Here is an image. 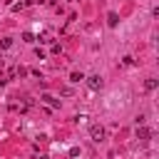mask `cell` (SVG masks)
Instances as JSON below:
<instances>
[{
	"label": "cell",
	"mask_w": 159,
	"mask_h": 159,
	"mask_svg": "<svg viewBox=\"0 0 159 159\" xmlns=\"http://www.w3.org/2000/svg\"><path fill=\"white\" fill-rule=\"evenodd\" d=\"M84 80H87V87H89V89H94V92H97V89H102V84H104L99 75H92V77H84Z\"/></svg>",
	"instance_id": "2"
},
{
	"label": "cell",
	"mask_w": 159,
	"mask_h": 159,
	"mask_svg": "<svg viewBox=\"0 0 159 159\" xmlns=\"http://www.w3.org/2000/svg\"><path fill=\"white\" fill-rule=\"evenodd\" d=\"M107 22H109V27H117V22H119V15H117V12H109V15H107Z\"/></svg>",
	"instance_id": "4"
},
{
	"label": "cell",
	"mask_w": 159,
	"mask_h": 159,
	"mask_svg": "<svg viewBox=\"0 0 159 159\" xmlns=\"http://www.w3.org/2000/svg\"><path fill=\"white\" fill-rule=\"evenodd\" d=\"M22 40H27V42H32L35 37H32V32H22Z\"/></svg>",
	"instance_id": "13"
},
{
	"label": "cell",
	"mask_w": 159,
	"mask_h": 159,
	"mask_svg": "<svg viewBox=\"0 0 159 159\" xmlns=\"http://www.w3.org/2000/svg\"><path fill=\"white\" fill-rule=\"evenodd\" d=\"M2 84H5V80H2V77H0V87H2Z\"/></svg>",
	"instance_id": "14"
},
{
	"label": "cell",
	"mask_w": 159,
	"mask_h": 159,
	"mask_svg": "<svg viewBox=\"0 0 159 159\" xmlns=\"http://www.w3.org/2000/svg\"><path fill=\"white\" fill-rule=\"evenodd\" d=\"M70 80H72V82H82V80H84V75H82V72H72V75H70Z\"/></svg>",
	"instance_id": "9"
},
{
	"label": "cell",
	"mask_w": 159,
	"mask_h": 159,
	"mask_svg": "<svg viewBox=\"0 0 159 159\" xmlns=\"http://www.w3.org/2000/svg\"><path fill=\"white\" fill-rule=\"evenodd\" d=\"M89 137H92V142H102L104 139V127L102 124H92L89 127Z\"/></svg>",
	"instance_id": "1"
},
{
	"label": "cell",
	"mask_w": 159,
	"mask_h": 159,
	"mask_svg": "<svg viewBox=\"0 0 159 159\" xmlns=\"http://www.w3.org/2000/svg\"><path fill=\"white\" fill-rule=\"evenodd\" d=\"M42 99H45V102H47L50 107H60V102H57L55 97H50V94H42Z\"/></svg>",
	"instance_id": "6"
},
{
	"label": "cell",
	"mask_w": 159,
	"mask_h": 159,
	"mask_svg": "<svg viewBox=\"0 0 159 159\" xmlns=\"http://www.w3.org/2000/svg\"><path fill=\"white\" fill-rule=\"evenodd\" d=\"M0 47H2V50L12 47V37H2V40H0Z\"/></svg>",
	"instance_id": "7"
},
{
	"label": "cell",
	"mask_w": 159,
	"mask_h": 159,
	"mask_svg": "<svg viewBox=\"0 0 159 159\" xmlns=\"http://www.w3.org/2000/svg\"><path fill=\"white\" fill-rule=\"evenodd\" d=\"M22 7H25V2H22V0H20V2H15V5H12V10H15V12H17V10H22Z\"/></svg>",
	"instance_id": "12"
},
{
	"label": "cell",
	"mask_w": 159,
	"mask_h": 159,
	"mask_svg": "<svg viewBox=\"0 0 159 159\" xmlns=\"http://www.w3.org/2000/svg\"><path fill=\"white\" fill-rule=\"evenodd\" d=\"M122 65H127V67H129V65H134V57H129V55H127V57L122 60Z\"/></svg>",
	"instance_id": "10"
},
{
	"label": "cell",
	"mask_w": 159,
	"mask_h": 159,
	"mask_svg": "<svg viewBox=\"0 0 159 159\" xmlns=\"http://www.w3.org/2000/svg\"><path fill=\"white\" fill-rule=\"evenodd\" d=\"M15 75H20V77H25V75H27V70H25V67H15Z\"/></svg>",
	"instance_id": "11"
},
{
	"label": "cell",
	"mask_w": 159,
	"mask_h": 159,
	"mask_svg": "<svg viewBox=\"0 0 159 159\" xmlns=\"http://www.w3.org/2000/svg\"><path fill=\"white\" fill-rule=\"evenodd\" d=\"M144 89H147V92H154V89H157V80H154V77H149V80L144 82Z\"/></svg>",
	"instance_id": "5"
},
{
	"label": "cell",
	"mask_w": 159,
	"mask_h": 159,
	"mask_svg": "<svg viewBox=\"0 0 159 159\" xmlns=\"http://www.w3.org/2000/svg\"><path fill=\"white\" fill-rule=\"evenodd\" d=\"M40 42L50 45V42H52V35H50V32H42V35H40Z\"/></svg>",
	"instance_id": "8"
},
{
	"label": "cell",
	"mask_w": 159,
	"mask_h": 159,
	"mask_svg": "<svg viewBox=\"0 0 159 159\" xmlns=\"http://www.w3.org/2000/svg\"><path fill=\"white\" fill-rule=\"evenodd\" d=\"M149 137H152V132H149L144 124H142V127H137V139H139V142H147Z\"/></svg>",
	"instance_id": "3"
},
{
	"label": "cell",
	"mask_w": 159,
	"mask_h": 159,
	"mask_svg": "<svg viewBox=\"0 0 159 159\" xmlns=\"http://www.w3.org/2000/svg\"><path fill=\"white\" fill-rule=\"evenodd\" d=\"M30 2H45V0H30Z\"/></svg>",
	"instance_id": "15"
}]
</instances>
